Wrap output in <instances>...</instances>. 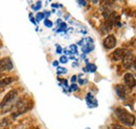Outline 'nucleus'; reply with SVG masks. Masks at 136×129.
Segmentation results:
<instances>
[{
    "label": "nucleus",
    "mask_w": 136,
    "mask_h": 129,
    "mask_svg": "<svg viewBox=\"0 0 136 129\" xmlns=\"http://www.w3.org/2000/svg\"><path fill=\"white\" fill-rule=\"evenodd\" d=\"M115 114L117 119L121 122L123 124L127 125V126H133L134 123H135V117L133 116L132 113H130L127 109L125 108H118L115 109Z\"/></svg>",
    "instance_id": "nucleus-1"
},
{
    "label": "nucleus",
    "mask_w": 136,
    "mask_h": 129,
    "mask_svg": "<svg viewBox=\"0 0 136 129\" xmlns=\"http://www.w3.org/2000/svg\"><path fill=\"white\" fill-rule=\"evenodd\" d=\"M17 92H18L17 90H12V91H10L8 94H6V95L3 97L1 103H0V107H1V108H3L5 105H8L11 101H13V99L15 98L16 95H17Z\"/></svg>",
    "instance_id": "nucleus-2"
},
{
    "label": "nucleus",
    "mask_w": 136,
    "mask_h": 129,
    "mask_svg": "<svg viewBox=\"0 0 136 129\" xmlns=\"http://www.w3.org/2000/svg\"><path fill=\"white\" fill-rule=\"evenodd\" d=\"M0 69L4 71H11L14 69L13 61L10 57H3L0 59Z\"/></svg>",
    "instance_id": "nucleus-3"
},
{
    "label": "nucleus",
    "mask_w": 136,
    "mask_h": 129,
    "mask_svg": "<svg viewBox=\"0 0 136 129\" xmlns=\"http://www.w3.org/2000/svg\"><path fill=\"white\" fill-rule=\"evenodd\" d=\"M134 62V56L131 52H127L125 56L123 57V67L125 69H129L132 67V64Z\"/></svg>",
    "instance_id": "nucleus-4"
},
{
    "label": "nucleus",
    "mask_w": 136,
    "mask_h": 129,
    "mask_svg": "<svg viewBox=\"0 0 136 129\" xmlns=\"http://www.w3.org/2000/svg\"><path fill=\"white\" fill-rule=\"evenodd\" d=\"M116 46V39L113 34H109L104 40V47L106 49H113Z\"/></svg>",
    "instance_id": "nucleus-5"
},
{
    "label": "nucleus",
    "mask_w": 136,
    "mask_h": 129,
    "mask_svg": "<svg viewBox=\"0 0 136 129\" xmlns=\"http://www.w3.org/2000/svg\"><path fill=\"white\" fill-rule=\"evenodd\" d=\"M124 80H125V83H126V85L128 88L133 89V88L136 87V79H135V77L133 76V74H131V73L125 74Z\"/></svg>",
    "instance_id": "nucleus-6"
},
{
    "label": "nucleus",
    "mask_w": 136,
    "mask_h": 129,
    "mask_svg": "<svg viewBox=\"0 0 136 129\" xmlns=\"http://www.w3.org/2000/svg\"><path fill=\"white\" fill-rule=\"evenodd\" d=\"M125 54H126V50L123 49V48H118V49H116L115 51L112 53V56H111L112 60L117 61V60L123 59V57L125 56Z\"/></svg>",
    "instance_id": "nucleus-7"
},
{
    "label": "nucleus",
    "mask_w": 136,
    "mask_h": 129,
    "mask_svg": "<svg viewBox=\"0 0 136 129\" xmlns=\"http://www.w3.org/2000/svg\"><path fill=\"white\" fill-rule=\"evenodd\" d=\"M115 92H116V94L119 98L121 99H125L127 97V91L125 89L124 85H121V84H117L116 87H115Z\"/></svg>",
    "instance_id": "nucleus-8"
},
{
    "label": "nucleus",
    "mask_w": 136,
    "mask_h": 129,
    "mask_svg": "<svg viewBox=\"0 0 136 129\" xmlns=\"http://www.w3.org/2000/svg\"><path fill=\"white\" fill-rule=\"evenodd\" d=\"M13 81H14V79H13L12 77H5V78H3V79L0 80V88L6 87V85L11 84Z\"/></svg>",
    "instance_id": "nucleus-9"
},
{
    "label": "nucleus",
    "mask_w": 136,
    "mask_h": 129,
    "mask_svg": "<svg viewBox=\"0 0 136 129\" xmlns=\"http://www.w3.org/2000/svg\"><path fill=\"white\" fill-rule=\"evenodd\" d=\"M92 102H93V104H94L95 106L97 105V102H96V100L93 98V96H92L91 94H88V95H87V104H88L90 107H91V103H92Z\"/></svg>",
    "instance_id": "nucleus-10"
},
{
    "label": "nucleus",
    "mask_w": 136,
    "mask_h": 129,
    "mask_svg": "<svg viewBox=\"0 0 136 129\" xmlns=\"http://www.w3.org/2000/svg\"><path fill=\"white\" fill-rule=\"evenodd\" d=\"M87 71H89V72H95L96 71V66L93 63H88V66H87Z\"/></svg>",
    "instance_id": "nucleus-11"
},
{
    "label": "nucleus",
    "mask_w": 136,
    "mask_h": 129,
    "mask_svg": "<svg viewBox=\"0 0 136 129\" xmlns=\"http://www.w3.org/2000/svg\"><path fill=\"white\" fill-rule=\"evenodd\" d=\"M57 72H58V74H62V73H66L67 70L64 68H61V67H58L57 68Z\"/></svg>",
    "instance_id": "nucleus-12"
},
{
    "label": "nucleus",
    "mask_w": 136,
    "mask_h": 129,
    "mask_svg": "<svg viewBox=\"0 0 136 129\" xmlns=\"http://www.w3.org/2000/svg\"><path fill=\"white\" fill-rule=\"evenodd\" d=\"M112 128L113 129H131V128H126V127H123V126H120V125H112Z\"/></svg>",
    "instance_id": "nucleus-13"
},
{
    "label": "nucleus",
    "mask_w": 136,
    "mask_h": 129,
    "mask_svg": "<svg viewBox=\"0 0 136 129\" xmlns=\"http://www.w3.org/2000/svg\"><path fill=\"white\" fill-rule=\"evenodd\" d=\"M40 8H41V1H39L36 5H33V10L34 11H38Z\"/></svg>",
    "instance_id": "nucleus-14"
},
{
    "label": "nucleus",
    "mask_w": 136,
    "mask_h": 129,
    "mask_svg": "<svg viewBox=\"0 0 136 129\" xmlns=\"http://www.w3.org/2000/svg\"><path fill=\"white\" fill-rule=\"evenodd\" d=\"M44 24H45V26H47V27H51V26H52V22H51V21H49L48 19H46V20L44 21Z\"/></svg>",
    "instance_id": "nucleus-15"
},
{
    "label": "nucleus",
    "mask_w": 136,
    "mask_h": 129,
    "mask_svg": "<svg viewBox=\"0 0 136 129\" xmlns=\"http://www.w3.org/2000/svg\"><path fill=\"white\" fill-rule=\"evenodd\" d=\"M43 18H44V14H43V13H39L38 15H37V20H38V21L42 20Z\"/></svg>",
    "instance_id": "nucleus-16"
},
{
    "label": "nucleus",
    "mask_w": 136,
    "mask_h": 129,
    "mask_svg": "<svg viewBox=\"0 0 136 129\" xmlns=\"http://www.w3.org/2000/svg\"><path fill=\"white\" fill-rule=\"evenodd\" d=\"M64 29H66V24H65V23H62V24H61V27L58 29V32H60V31H62V30H64Z\"/></svg>",
    "instance_id": "nucleus-17"
},
{
    "label": "nucleus",
    "mask_w": 136,
    "mask_h": 129,
    "mask_svg": "<svg viewBox=\"0 0 136 129\" xmlns=\"http://www.w3.org/2000/svg\"><path fill=\"white\" fill-rule=\"evenodd\" d=\"M60 61H61V62H63V63L67 62V57H66V56H62L61 58H60Z\"/></svg>",
    "instance_id": "nucleus-18"
},
{
    "label": "nucleus",
    "mask_w": 136,
    "mask_h": 129,
    "mask_svg": "<svg viewBox=\"0 0 136 129\" xmlns=\"http://www.w3.org/2000/svg\"><path fill=\"white\" fill-rule=\"evenodd\" d=\"M71 90H73V91H76L77 90V85L75 83H73L72 85H71Z\"/></svg>",
    "instance_id": "nucleus-19"
},
{
    "label": "nucleus",
    "mask_w": 136,
    "mask_h": 129,
    "mask_svg": "<svg viewBox=\"0 0 136 129\" xmlns=\"http://www.w3.org/2000/svg\"><path fill=\"white\" fill-rule=\"evenodd\" d=\"M70 48H71V49H72V50H73V51H72V52H74V53L76 52V46H74V45H71V46H70Z\"/></svg>",
    "instance_id": "nucleus-20"
},
{
    "label": "nucleus",
    "mask_w": 136,
    "mask_h": 129,
    "mask_svg": "<svg viewBox=\"0 0 136 129\" xmlns=\"http://www.w3.org/2000/svg\"><path fill=\"white\" fill-rule=\"evenodd\" d=\"M57 52H58V53H61L62 52V48L60 46H57Z\"/></svg>",
    "instance_id": "nucleus-21"
},
{
    "label": "nucleus",
    "mask_w": 136,
    "mask_h": 129,
    "mask_svg": "<svg viewBox=\"0 0 136 129\" xmlns=\"http://www.w3.org/2000/svg\"><path fill=\"white\" fill-rule=\"evenodd\" d=\"M76 80V76H73L72 78H71V81H72V82H74Z\"/></svg>",
    "instance_id": "nucleus-22"
},
{
    "label": "nucleus",
    "mask_w": 136,
    "mask_h": 129,
    "mask_svg": "<svg viewBox=\"0 0 136 129\" xmlns=\"http://www.w3.org/2000/svg\"><path fill=\"white\" fill-rule=\"evenodd\" d=\"M132 66H133V69L136 71V61H135V62H133V64H132Z\"/></svg>",
    "instance_id": "nucleus-23"
},
{
    "label": "nucleus",
    "mask_w": 136,
    "mask_h": 129,
    "mask_svg": "<svg viewBox=\"0 0 136 129\" xmlns=\"http://www.w3.org/2000/svg\"><path fill=\"white\" fill-rule=\"evenodd\" d=\"M78 3L82 4V5H85V4H86V2H85V1H82V0H81V1H78Z\"/></svg>",
    "instance_id": "nucleus-24"
},
{
    "label": "nucleus",
    "mask_w": 136,
    "mask_h": 129,
    "mask_svg": "<svg viewBox=\"0 0 136 129\" xmlns=\"http://www.w3.org/2000/svg\"><path fill=\"white\" fill-rule=\"evenodd\" d=\"M53 66H58V61H53Z\"/></svg>",
    "instance_id": "nucleus-25"
},
{
    "label": "nucleus",
    "mask_w": 136,
    "mask_h": 129,
    "mask_svg": "<svg viewBox=\"0 0 136 129\" xmlns=\"http://www.w3.org/2000/svg\"><path fill=\"white\" fill-rule=\"evenodd\" d=\"M0 75H1V69H0Z\"/></svg>",
    "instance_id": "nucleus-26"
}]
</instances>
